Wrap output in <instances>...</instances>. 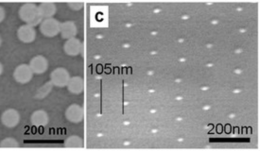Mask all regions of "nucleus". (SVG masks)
<instances>
[{
  "label": "nucleus",
  "mask_w": 260,
  "mask_h": 151,
  "mask_svg": "<svg viewBox=\"0 0 260 151\" xmlns=\"http://www.w3.org/2000/svg\"><path fill=\"white\" fill-rule=\"evenodd\" d=\"M18 14L22 21L27 23L33 28L43 21V18L38 12V6L34 3L23 4L18 11Z\"/></svg>",
  "instance_id": "1"
},
{
  "label": "nucleus",
  "mask_w": 260,
  "mask_h": 151,
  "mask_svg": "<svg viewBox=\"0 0 260 151\" xmlns=\"http://www.w3.org/2000/svg\"><path fill=\"white\" fill-rule=\"evenodd\" d=\"M39 30L43 36L48 37V38H52L60 33L61 23L53 17L43 19L42 23L40 24Z\"/></svg>",
  "instance_id": "2"
},
{
  "label": "nucleus",
  "mask_w": 260,
  "mask_h": 151,
  "mask_svg": "<svg viewBox=\"0 0 260 151\" xmlns=\"http://www.w3.org/2000/svg\"><path fill=\"white\" fill-rule=\"evenodd\" d=\"M33 77V70L31 69L30 65L27 64H22L18 65L13 71V78L16 82L20 84L29 83Z\"/></svg>",
  "instance_id": "3"
},
{
  "label": "nucleus",
  "mask_w": 260,
  "mask_h": 151,
  "mask_svg": "<svg viewBox=\"0 0 260 151\" xmlns=\"http://www.w3.org/2000/svg\"><path fill=\"white\" fill-rule=\"evenodd\" d=\"M70 79L69 72L64 67H58L50 74V82L53 86L65 87Z\"/></svg>",
  "instance_id": "4"
},
{
  "label": "nucleus",
  "mask_w": 260,
  "mask_h": 151,
  "mask_svg": "<svg viewBox=\"0 0 260 151\" xmlns=\"http://www.w3.org/2000/svg\"><path fill=\"white\" fill-rule=\"evenodd\" d=\"M1 122L8 129L15 128L20 122V113L15 109H8L1 114Z\"/></svg>",
  "instance_id": "5"
},
{
  "label": "nucleus",
  "mask_w": 260,
  "mask_h": 151,
  "mask_svg": "<svg viewBox=\"0 0 260 151\" xmlns=\"http://www.w3.org/2000/svg\"><path fill=\"white\" fill-rule=\"evenodd\" d=\"M30 67L33 70V74L41 75L48 68V61L43 55H37L33 57L30 62Z\"/></svg>",
  "instance_id": "6"
},
{
  "label": "nucleus",
  "mask_w": 260,
  "mask_h": 151,
  "mask_svg": "<svg viewBox=\"0 0 260 151\" xmlns=\"http://www.w3.org/2000/svg\"><path fill=\"white\" fill-rule=\"evenodd\" d=\"M17 38L21 41L22 43H33L36 38V31L35 29L26 24L21 26L17 30Z\"/></svg>",
  "instance_id": "7"
},
{
  "label": "nucleus",
  "mask_w": 260,
  "mask_h": 151,
  "mask_svg": "<svg viewBox=\"0 0 260 151\" xmlns=\"http://www.w3.org/2000/svg\"><path fill=\"white\" fill-rule=\"evenodd\" d=\"M65 117L71 123H80L84 119V109L79 104H72L66 109Z\"/></svg>",
  "instance_id": "8"
},
{
  "label": "nucleus",
  "mask_w": 260,
  "mask_h": 151,
  "mask_svg": "<svg viewBox=\"0 0 260 151\" xmlns=\"http://www.w3.org/2000/svg\"><path fill=\"white\" fill-rule=\"evenodd\" d=\"M64 50L69 56H78L83 50V43L77 38L68 39L64 44Z\"/></svg>",
  "instance_id": "9"
},
{
  "label": "nucleus",
  "mask_w": 260,
  "mask_h": 151,
  "mask_svg": "<svg viewBox=\"0 0 260 151\" xmlns=\"http://www.w3.org/2000/svg\"><path fill=\"white\" fill-rule=\"evenodd\" d=\"M48 121H49L48 114L43 110H37L33 112V114L31 115L32 124L34 127H37V128L46 126L48 124Z\"/></svg>",
  "instance_id": "10"
},
{
  "label": "nucleus",
  "mask_w": 260,
  "mask_h": 151,
  "mask_svg": "<svg viewBox=\"0 0 260 151\" xmlns=\"http://www.w3.org/2000/svg\"><path fill=\"white\" fill-rule=\"evenodd\" d=\"M60 33H61V36L66 40L75 38L78 33V28H77L75 22L65 21L64 23H61Z\"/></svg>",
  "instance_id": "11"
},
{
  "label": "nucleus",
  "mask_w": 260,
  "mask_h": 151,
  "mask_svg": "<svg viewBox=\"0 0 260 151\" xmlns=\"http://www.w3.org/2000/svg\"><path fill=\"white\" fill-rule=\"evenodd\" d=\"M66 87L70 93H72L74 95H80L83 93L84 88H85L84 78L81 76H72V77H70Z\"/></svg>",
  "instance_id": "12"
},
{
  "label": "nucleus",
  "mask_w": 260,
  "mask_h": 151,
  "mask_svg": "<svg viewBox=\"0 0 260 151\" xmlns=\"http://www.w3.org/2000/svg\"><path fill=\"white\" fill-rule=\"evenodd\" d=\"M57 8L53 2H43L38 5V12L43 19L52 18L56 13Z\"/></svg>",
  "instance_id": "13"
},
{
  "label": "nucleus",
  "mask_w": 260,
  "mask_h": 151,
  "mask_svg": "<svg viewBox=\"0 0 260 151\" xmlns=\"http://www.w3.org/2000/svg\"><path fill=\"white\" fill-rule=\"evenodd\" d=\"M65 147L69 149H81L84 147V141L80 136L72 135L65 139Z\"/></svg>",
  "instance_id": "14"
},
{
  "label": "nucleus",
  "mask_w": 260,
  "mask_h": 151,
  "mask_svg": "<svg viewBox=\"0 0 260 151\" xmlns=\"http://www.w3.org/2000/svg\"><path fill=\"white\" fill-rule=\"evenodd\" d=\"M52 87H53V84H52L50 81L44 83L43 85H42L40 88L37 89V91H36V93H35V96H34V98H35V99H40V100L43 99L44 97H47L48 94L51 92Z\"/></svg>",
  "instance_id": "15"
},
{
  "label": "nucleus",
  "mask_w": 260,
  "mask_h": 151,
  "mask_svg": "<svg viewBox=\"0 0 260 151\" xmlns=\"http://www.w3.org/2000/svg\"><path fill=\"white\" fill-rule=\"evenodd\" d=\"M1 149H17L19 148L18 141L15 140L12 137H7L0 142Z\"/></svg>",
  "instance_id": "16"
},
{
  "label": "nucleus",
  "mask_w": 260,
  "mask_h": 151,
  "mask_svg": "<svg viewBox=\"0 0 260 151\" xmlns=\"http://www.w3.org/2000/svg\"><path fill=\"white\" fill-rule=\"evenodd\" d=\"M67 6L71 9V10H74V11H79L83 8L84 4L82 2H68L67 3Z\"/></svg>",
  "instance_id": "17"
},
{
  "label": "nucleus",
  "mask_w": 260,
  "mask_h": 151,
  "mask_svg": "<svg viewBox=\"0 0 260 151\" xmlns=\"http://www.w3.org/2000/svg\"><path fill=\"white\" fill-rule=\"evenodd\" d=\"M5 16H6V11H5V9L0 5V23H2L3 20L5 19Z\"/></svg>",
  "instance_id": "18"
},
{
  "label": "nucleus",
  "mask_w": 260,
  "mask_h": 151,
  "mask_svg": "<svg viewBox=\"0 0 260 151\" xmlns=\"http://www.w3.org/2000/svg\"><path fill=\"white\" fill-rule=\"evenodd\" d=\"M3 69H4V68H3V65L0 63V76L3 73Z\"/></svg>",
  "instance_id": "19"
},
{
  "label": "nucleus",
  "mask_w": 260,
  "mask_h": 151,
  "mask_svg": "<svg viewBox=\"0 0 260 151\" xmlns=\"http://www.w3.org/2000/svg\"><path fill=\"white\" fill-rule=\"evenodd\" d=\"M1 44H2V38H1V36H0V47H1Z\"/></svg>",
  "instance_id": "20"
}]
</instances>
